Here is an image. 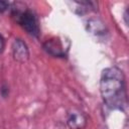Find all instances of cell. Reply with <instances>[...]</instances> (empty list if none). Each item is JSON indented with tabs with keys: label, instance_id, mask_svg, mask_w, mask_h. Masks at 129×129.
Segmentation results:
<instances>
[{
	"label": "cell",
	"instance_id": "cell-5",
	"mask_svg": "<svg viewBox=\"0 0 129 129\" xmlns=\"http://www.w3.org/2000/svg\"><path fill=\"white\" fill-rule=\"evenodd\" d=\"M87 123L88 117L84 112L74 109L68 113L67 125L70 129H84L87 126Z\"/></svg>",
	"mask_w": 129,
	"mask_h": 129
},
{
	"label": "cell",
	"instance_id": "cell-1",
	"mask_svg": "<svg viewBox=\"0 0 129 129\" xmlns=\"http://www.w3.org/2000/svg\"><path fill=\"white\" fill-rule=\"evenodd\" d=\"M100 93L105 106L114 111L124 112L127 107L126 81L123 71L116 67L104 69L100 77Z\"/></svg>",
	"mask_w": 129,
	"mask_h": 129
},
{
	"label": "cell",
	"instance_id": "cell-6",
	"mask_svg": "<svg viewBox=\"0 0 129 129\" xmlns=\"http://www.w3.org/2000/svg\"><path fill=\"white\" fill-rule=\"evenodd\" d=\"M12 55L18 62H25L29 58V49L27 44L20 38H15L12 43Z\"/></svg>",
	"mask_w": 129,
	"mask_h": 129
},
{
	"label": "cell",
	"instance_id": "cell-2",
	"mask_svg": "<svg viewBox=\"0 0 129 129\" xmlns=\"http://www.w3.org/2000/svg\"><path fill=\"white\" fill-rule=\"evenodd\" d=\"M10 14L14 21L30 36L38 38L40 34L39 20L33 10L22 2H13L10 5Z\"/></svg>",
	"mask_w": 129,
	"mask_h": 129
},
{
	"label": "cell",
	"instance_id": "cell-8",
	"mask_svg": "<svg viewBox=\"0 0 129 129\" xmlns=\"http://www.w3.org/2000/svg\"><path fill=\"white\" fill-rule=\"evenodd\" d=\"M11 3L8 1H0V13H4L7 10H10Z\"/></svg>",
	"mask_w": 129,
	"mask_h": 129
},
{
	"label": "cell",
	"instance_id": "cell-3",
	"mask_svg": "<svg viewBox=\"0 0 129 129\" xmlns=\"http://www.w3.org/2000/svg\"><path fill=\"white\" fill-rule=\"evenodd\" d=\"M43 50L53 56V57H67L68 55V50L70 47L69 45H66V43L63 42V40L59 37H51L49 39H47L43 44H42Z\"/></svg>",
	"mask_w": 129,
	"mask_h": 129
},
{
	"label": "cell",
	"instance_id": "cell-9",
	"mask_svg": "<svg viewBox=\"0 0 129 129\" xmlns=\"http://www.w3.org/2000/svg\"><path fill=\"white\" fill-rule=\"evenodd\" d=\"M0 94L3 98H7L9 95V87L6 84H2L1 88H0Z\"/></svg>",
	"mask_w": 129,
	"mask_h": 129
},
{
	"label": "cell",
	"instance_id": "cell-10",
	"mask_svg": "<svg viewBox=\"0 0 129 129\" xmlns=\"http://www.w3.org/2000/svg\"><path fill=\"white\" fill-rule=\"evenodd\" d=\"M4 48H5V40H4L3 36H2L1 33H0V53L3 52Z\"/></svg>",
	"mask_w": 129,
	"mask_h": 129
},
{
	"label": "cell",
	"instance_id": "cell-7",
	"mask_svg": "<svg viewBox=\"0 0 129 129\" xmlns=\"http://www.w3.org/2000/svg\"><path fill=\"white\" fill-rule=\"evenodd\" d=\"M68 4H72V11L80 16L98 10V2L96 1H73L68 2Z\"/></svg>",
	"mask_w": 129,
	"mask_h": 129
},
{
	"label": "cell",
	"instance_id": "cell-11",
	"mask_svg": "<svg viewBox=\"0 0 129 129\" xmlns=\"http://www.w3.org/2000/svg\"><path fill=\"white\" fill-rule=\"evenodd\" d=\"M123 19H124V21H125L126 26H128V9H125L124 14H123Z\"/></svg>",
	"mask_w": 129,
	"mask_h": 129
},
{
	"label": "cell",
	"instance_id": "cell-4",
	"mask_svg": "<svg viewBox=\"0 0 129 129\" xmlns=\"http://www.w3.org/2000/svg\"><path fill=\"white\" fill-rule=\"evenodd\" d=\"M86 29L87 31L96 36V37H102L108 34V28L106 23L99 17H91L86 21Z\"/></svg>",
	"mask_w": 129,
	"mask_h": 129
}]
</instances>
